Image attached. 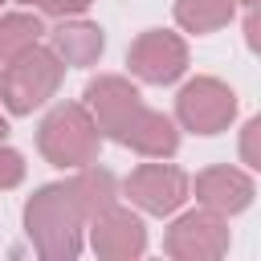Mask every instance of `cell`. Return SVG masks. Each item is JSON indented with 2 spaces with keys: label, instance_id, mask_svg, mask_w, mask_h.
I'll return each mask as SVG.
<instances>
[{
  "label": "cell",
  "instance_id": "cell-13",
  "mask_svg": "<svg viewBox=\"0 0 261 261\" xmlns=\"http://www.w3.org/2000/svg\"><path fill=\"white\" fill-rule=\"evenodd\" d=\"M73 184V192H77V200H82V208H86V216L94 220L102 208H110L114 204V175L106 171V167H77V175L69 179Z\"/></svg>",
  "mask_w": 261,
  "mask_h": 261
},
{
  "label": "cell",
  "instance_id": "cell-8",
  "mask_svg": "<svg viewBox=\"0 0 261 261\" xmlns=\"http://www.w3.org/2000/svg\"><path fill=\"white\" fill-rule=\"evenodd\" d=\"M163 249L179 261H200V257H220L228 249V228L220 220V212H188L171 224Z\"/></svg>",
  "mask_w": 261,
  "mask_h": 261
},
{
  "label": "cell",
  "instance_id": "cell-15",
  "mask_svg": "<svg viewBox=\"0 0 261 261\" xmlns=\"http://www.w3.org/2000/svg\"><path fill=\"white\" fill-rule=\"evenodd\" d=\"M241 159H245L249 167H257V171H261V114L241 130Z\"/></svg>",
  "mask_w": 261,
  "mask_h": 261
},
{
  "label": "cell",
  "instance_id": "cell-19",
  "mask_svg": "<svg viewBox=\"0 0 261 261\" xmlns=\"http://www.w3.org/2000/svg\"><path fill=\"white\" fill-rule=\"evenodd\" d=\"M4 130H8V122H4V114H0V139H4Z\"/></svg>",
  "mask_w": 261,
  "mask_h": 261
},
{
  "label": "cell",
  "instance_id": "cell-2",
  "mask_svg": "<svg viewBox=\"0 0 261 261\" xmlns=\"http://www.w3.org/2000/svg\"><path fill=\"white\" fill-rule=\"evenodd\" d=\"M90 216H86L73 184H49L24 208V228H29L33 245H37V253L49 257V261L77 257V249H82V224Z\"/></svg>",
  "mask_w": 261,
  "mask_h": 261
},
{
  "label": "cell",
  "instance_id": "cell-1",
  "mask_svg": "<svg viewBox=\"0 0 261 261\" xmlns=\"http://www.w3.org/2000/svg\"><path fill=\"white\" fill-rule=\"evenodd\" d=\"M86 106H90L98 130H106L122 147H135L139 155L163 159L179 147L171 118H163L159 110H147L139 90L126 77H94L86 86Z\"/></svg>",
  "mask_w": 261,
  "mask_h": 261
},
{
  "label": "cell",
  "instance_id": "cell-16",
  "mask_svg": "<svg viewBox=\"0 0 261 261\" xmlns=\"http://www.w3.org/2000/svg\"><path fill=\"white\" fill-rule=\"evenodd\" d=\"M24 179V159L12 147H0V188H16Z\"/></svg>",
  "mask_w": 261,
  "mask_h": 261
},
{
  "label": "cell",
  "instance_id": "cell-10",
  "mask_svg": "<svg viewBox=\"0 0 261 261\" xmlns=\"http://www.w3.org/2000/svg\"><path fill=\"white\" fill-rule=\"evenodd\" d=\"M196 200H200L204 208L220 212V216H232V212L249 208L253 184H249V175L237 171V167H208V171L196 175Z\"/></svg>",
  "mask_w": 261,
  "mask_h": 261
},
{
  "label": "cell",
  "instance_id": "cell-11",
  "mask_svg": "<svg viewBox=\"0 0 261 261\" xmlns=\"http://www.w3.org/2000/svg\"><path fill=\"white\" fill-rule=\"evenodd\" d=\"M102 45H106V41H102V29H98V24L73 20V24L53 29V53H57L65 65H90V61H98Z\"/></svg>",
  "mask_w": 261,
  "mask_h": 261
},
{
  "label": "cell",
  "instance_id": "cell-7",
  "mask_svg": "<svg viewBox=\"0 0 261 261\" xmlns=\"http://www.w3.org/2000/svg\"><path fill=\"white\" fill-rule=\"evenodd\" d=\"M126 196L139 208H147L155 216H167L188 200V175L171 163H143L126 175Z\"/></svg>",
  "mask_w": 261,
  "mask_h": 261
},
{
  "label": "cell",
  "instance_id": "cell-18",
  "mask_svg": "<svg viewBox=\"0 0 261 261\" xmlns=\"http://www.w3.org/2000/svg\"><path fill=\"white\" fill-rule=\"evenodd\" d=\"M245 41L253 53H261V4H253V12L245 16Z\"/></svg>",
  "mask_w": 261,
  "mask_h": 261
},
{
  "label": "cell",
  "instance_id": "cell-9",
  "mask_svg": "<svg viewBox=\"0 0 261 261\" xmlns=\"http://www.w3.org/2000/svg\"><path fill=\"white\" fill-rule=\"evenodd\" d=\"M90 241H94V249H98L102 257H110V261H126V257H139V253L147 249L143 220H139L135 212L118 208V204H110V208H102V212L94 216Z\"/></svg>",
  "mask_w": 261,
  "mask_h": 261
},
{
  "label": "cell",
  "instance_id": "cell-12",
  "mask_svg": "<svg viewBox=\"0 0 261 261\" xmlns=\"http://www.w3.org/2000/svg\"><path fill=\"white\" fill-rule=\"evenodd\" d=\"M237 12V0H175V20L188 33H216Z\"/></svg>",
  "mask_w": 261,
  "mask_h": 261
},
{
  "label": "cell",
  "instance_id": "cell-5",
  "mask_svg": "<svg viewBox=\"0 0 261 261\" xmlns=\"http://www.w3.org/2000/svg\"><path fill=\"white\" fill-rule=\"evenodd\" d=\"M175 114H179V122H184L188 130H196V135H216V130H224V126L237 118V94H232L224 82H216V77H196V82H188V86L179 90Z\"/></svg>",
  "mask_w": 261,
  "mask_h": 261
},
{
  "label": "cell",
  "instance_id": "cell-6",
  "mask_svg": "<svg viewBox=\"0 0 261 261\" xmlns=\"http://www.w3.org/2000/svg\"><path fill=\"white\" fill-rule=\"evenodd\" d=\"M126 65L135 77L151 82V86H167L175 82L184 69H188V45L175 37V33H163V29H151L143 33L130 49H126Z\"/></svg>",
  "mask_w": 261,
  "mask_h": 261
},
{
  "label": "cell",
  "instance_id": "cell-14",
  "mask_svg": "<svg viewBox=\"0 0 261 261\" xmlns=\"http://www.w3.org/2000/svg\"><path fill=\"white\" fill-rule=\"evenodd\" d=\"M41 33H45L41 20L29 16V12H8V16H0V65H4L8 57H16L24 45H33Z\"/></svg>",
  "mask_w": 261,
  "mask_h": 261
},
{
  "label": "cell",
  "instance_id": "cell-17",
  "mask_svg": "<svg viewBox=\"0 0 261 261\" xmlns=\"http://www.w3.org/2000/svg\"><path fill=\"white\" fill-rule=\"evenodd\" d=\"M24 4H37L41 12H53V16H77L90 8V0H24Z\"/></svg>",
  "mask_w": 261,
  "mask_h": 261
},
{
  "label": "cell",
  "instance_id": "cell-3",
  "mask_svg": "<svg viewBox=\"0 0 261 261\" xmlns=\"http://www.w3.org/2000/svg\"><path fill=\"white\" fill-rule=\"evenodd\" d=\"M61 73H65V61L53 49L33 41L0 65V102L12 114H33L45 98H53V90L61 86Z\"/></svg>",
  "mask_w": 261,
  "mask_h": 261
},
{
  "label": "cell",
  "instance_id": "cell-4",
  "mask_svg": "<svg viewBox=\"0 0 261 261\" xmlns=\"http://www.w3.org/2000/svg\"><path fill=\"white\" fill-rule=\"evenodd\" d=\"M41 155L53 167H86L98 159V122L90 118V106H57L41 122Z\"/></svg>",
  "mask_w": 261,
  "mask_h": 261
},
{
  "label": "cell",
  "instance_id": "cell-20",
  "mask_svg": "<svg viewBox=\"0 0 261 261\" xmlns=\"http://www.w3.org/2000/svg\"><path fill=\"white\" fill-rule=\"evenodd\" d=\"M237 4H261V0H237Z\"/></svg>",
  "mask_w": 261,
  "mask_h": 261
}]
</instances>
